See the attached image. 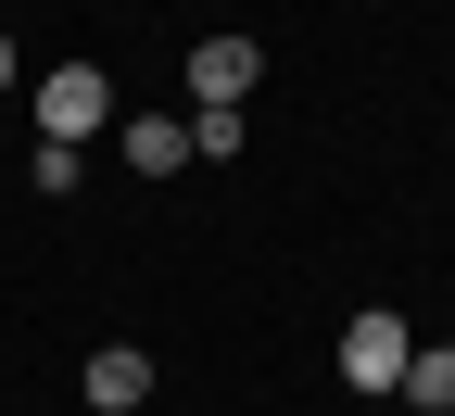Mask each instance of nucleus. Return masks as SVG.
Listing matches in <instances>:
<instances>
[{"label":"nucleus","mask_w":455,"mask_h":416,"mask_svg":"<svg viewBox=\"0 0 455 416\" xmlns=\"http://www.w3.org/2000/svg\"><path fill=\"white\" fill-rule=\"evenodd\" d=\"M13 89H26V51H13V38H0V101H13Z\"/></svg>","instance_id":"1a4fd4ad"},{"label":"nucleus","mask_w":455,"mask_h":416,"mask_svg":"<svg viewBox=\"0 0 455 416\" xmlns=\"http://www.w3.org/2000/svg\"><path fill=\"white\" fill-rule=\"evenodd\" d=\"M26 190H38V202H76V152H51V139H38V164H26Z\"/></svg>","instance_id":"0eeeda50"},{"label":"nucleus","mask_w":455,"mask_h":416,"mask_svg":"<svg viewBox=\"0 0 455 416\" xmlns=\"http://www.w3.org/2000/svg\"><path fill=\"white\" fill-rule=\"evenodd\" d=\"M76 391H89V416H140V404H152V353H140V341H101Z\"/></svg>","instance_id":"20e7f679"},{"label":"nucleus","mask_w":455,"mask_h":416,"mask_svg":"<svg viewBox=\"0 0 455 416\" xmlns=\"http://www.w3.org/2000/svg\"><path fill=\"white\" fill-rule=\"evenodd\" d=\"M241 152V114H190V164H228Z\"/></svg>","instance_id":"6e6552de"},{"label":"nucleus","mask_w":455,"mask_h":416,"mask_svg":"<svg viewBox=\"0 0 455 416\" xmlns=\"http://www.w3.org/2000/svg\"><path fill=\"white\" fill-rule=\"evenodd\" d=\"M379 416H392V404H379Z\"/></svg>","instance_id":"9d476101"},{"label":"nucleus","mask_w":455,"mask_h":416,"mask_svg":"<svg viewBox=\"0 0 455 416\" xmlns=\"http://www.w3.org/2000/svg\"><path fill=\"white\" fill-rule=\"evenodd\" d=\"M114 152H127V177H178L190 164V114H127Z\"/></svg>","instance_id":"39448f33"},{"label":"nucleus","mask_w":455,"mask_h":416,"mask_svg":"<svg viewBox=\"0 0 455 416\" xmlns=\"http://www.w3.org/2000/svg\"><path fill=\"white\" fill-rule=\"evenodd\" d=\"M253 76H266V51H253V38H203V51H190V101H203V114H241Z\"/></svg>","instance_id":"7ed1b4c3"},{"label":"nucleus","mask_w":455,"mask_h":416,"mask_svg":"<svg viewBox=\"0 0 455 416\" xmlns=\"http://www.w3.org/2000/svg\"><path fill=\"white\" fill-rule=\"evenodd\" d=\"M392 404H405V416H455V341H418L405 379H392Z\"/></svg>","instance_id":"423d86ee"},{"label":"nucleus","mask_w":455,"mask_h":416,"mask_svg":"<svg viewBox=\"0 0 455 416\" xmlns=\"http://www.w3.org/2000/svg\"><path fill=\"white\" fill-rule=\"evenodd\" d=\"M26 114H38L51 152H89V139L114 127V76H101V64H51V76H26Z\"/></svg>","instance_id":"f257e3e1"},{"label":"nucleus","mask_w":455,"mask_h":416,"mask_svg":"<svg viewBox=\"0 0 455 416\" xmlns=\"http://www.w3.org/2000/svg\"><path fill=\"white\" fill-rule=\"evenodd\" d=\"M405 353H418V328L367 303L355 328H341V391H367V404H392V379H405Z\"/></svg>","instance_id":"f03ea898"}]
</instances>
